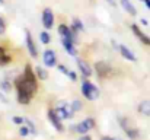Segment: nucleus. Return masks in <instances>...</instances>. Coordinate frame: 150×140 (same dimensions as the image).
<instances>
[{
  "instance_id": "f257e3e1",
  "label": "nucleus",
  "mask_w": 150,
  "mask_h": 140,
  "mask_svg": "<svg viewBox=\"0 0 150 140\" xmlns=\"http://www.w3.org/2000/svg\"><path fill=\"white\" fill-rule=\"evenodd\" d=\"M15 88L18 92V102L19 104L26 105L31 102L34 93L37 92V88H38V77L35 75V70H32L31 64H26L23 75L15 80Z\"/></svg>"
},
{
  "instance_id": "f03ea898",
  "label": "nucleus",
  "mask_w": 150,
  "mask_h": 140,
  "mask_svg": "<svg viewBox=\"0 0 150 140\" xmlns=\"http://www.w3.org/2000/svg\"><path fill=\"white\" fill-rule=\"evenodd\" d=\"M120 124H121V127H122V130L125 131V134L130 137L131 140H137L140 137V131H139V129L131 123V120L130 118H127V117H120Z\"/></svg>"
},
{
  "instance_id": "7ed1b4c3",
  "label": "nucleus",
  "mask_w": 150,
  "mask_h": 140,
  "mask_svg": "<svg viewBox=\"0 0 150 140\" xmlns=\"http://www.w3.org/2000/svg\"><path fill=\"white\" fill-rule=\"evenodd\" d=\"M82 95L89 99V101H95L99 98V89L89 80H83L82 82Z\"/></svg>"
},
{
  "instance_id": "20e7f679",
  "label": "nucleus",
  "mask_w": 150,
  "mask_h": 140,
  "mask_svg": "<svg viewBox=\"0 0 150 140\" xmlns=\"http://www.w3.org/2000/svg\"><path fill=\"white\" fill-rule=\"evenodd\" d=\"M92 129H95V120L91 118V117L86 118L85 121H82V123H79V124H76V126L71 127V130L76 131V133H79V134H86Z\"/></svg>"
},
{
  "instance_id": "39448f33",
  "label": "nucleus",
  "mask_w": 150,
  "mask_h": 140,
  "mask_svg": "<svg viewBox=\"0 0 150 140\" xmlns=\"http://www.w3.org/2000/svg\"><path fill=\"white\" fill-rule=\"evenodd\" d=\"M58 34H60V37H61V38L70 40V41H73L74 44L77 43L76 32H73V29H71V28H69V26H67V25H64V23H61V25L58 26Z\"/></svg>"
},
{
  "instance_id": "423d86ee",
  "label": "nucleus",
  "mask_w": 150,
  "mask_h": 140,
  "mask_svg": "<svg viewBox=\"0 0 150 140\" xmlns=\"http://www.w3.org/2000/svg\"><path fill=\"white\" fill-rule=\"evenodd\" d=\"M42 25H44L45 29H50L54 25V13L50 7H45L42 10Z\"/></svg>"
},
{
  "instance_id": "0eeeda50",
  "label": "nucleus",
  "mask_w": 150,
  "mask_h": 140,
  "mask_svg": "<svg viewBox=\"0 0 150 140\" xmlns=\"http://www.w3.org/2000/svg\"><path fill=\"white\" fill-rule=\"evenodd\" d=\"M48 120H50V123L54 126V129L57 131H63L64 130L63 129V124H61V118H58V115L55 114L54 109H48Z\"/></svg>"
},
{
  "instance_id": "6e6552de",
  "label": "nucleus",
  "mask_w": 150,
  "mask_h": 140,
  "mask_svg": "<svg viewBox=\"0 0 150 140\" xmlns=\"http://www.w3.org/2000/svg\"><path fill=\"white\" fill-rule=\"evenodd\" d=\"M42 60H44V64H45L47 67H54V66L57 64V57H55V53H54L52 50H45V51H44Z\"/></svg>"
},
{
  "instance_id": "1a4fd4ad",
  "label": "nucleus",
  "mask_w": 150,
  "mask_h": 140,
  "mask_svg": "<svg viewBox=\"0 0 150 140\" xmlns=\"http://www.w3.org/2000/svg\"><path fill=\"white\" fill-rule=\"evenodd\" d=\"M131 31L134 32V35H136V37H137V38H139V40H140V41L144 44V45H149L150 47V37H149V35H146L143 31H140V28H139L136 23H133V25H131Z\"/></svg>"
},
{
  "instance_id": "9d476101",
  "label": "nucleus",
  "mask_w": 150,
  "mask_h": 140,
  "mask_svg": "<svg viewBox=\"0 0 150 140\" xmlns=\"http://www.w3.org/2000/svg\"><path fill=\"white\" fill-rule=\"evenodd\" d=\"M25 35H26V37H25V40H26V48H28L29 54H31L32 57H37V55H38V50H37V45H35V43H34V40H32L31 32L26 31Z\"/></svg>"
},
{
  "instance_id": "9b49d317",
  "label": "nucleus",
  "mask_w": 150,
  "mask_h": 140,
  "mask_svg": "<svg viewBox=\"0 0 150 140\" xmlns=\"http://www.w3.org/2000/svg\"><path fill=\"white\" fill-rule=\"evenodd\" d=\"M77 67H79V70H80V73L83 75V77H91L92 76V67L85 61V60H82V58H77Z\"/></svg>"
},
{
  "instance_id": "f8f14e48",
  "label": "nucleus",
  "mask_w": 150,
  "mask_h": 140,
  "mask_svg": "<svg viewBox=\"0 0 150 140\" xmlns=\"http://www.w3.org/2000/svg\"><path fill=\"white\" fill-rule=\"evenodd\" d=\"M95 69H96V73L99 75L100 77H105V76H108V75L111 73V67H109V64L105 63V61H98V63L95 64Z\"/></svg>"
},
{
  "instance_id": "ddd939ff",
  "label": "nucleus",
  "mask_w": 150,
  "mask_h": 140,
  "mask_svg": "<svg viewBox=\"0 0 150 140\" xmlns=\"http://www.w3.org/2000/svg\"><path fill=\"white\" fill-rule=\"evenodd\" d=\"M118 50H120L121 55H122L125 60H128V61H136V60H137V58H136V55H134V53H133V51H131L128 47L120 44V45H118Z\"/></svg>"
},
{
  "instance_id": "4468645a",
  "label": "nucleus",
  "mask_w": 150,
  "mask_h": 140,
  "mask_svg": "<svg viewBox=\"0 0 150 140\" xmlns=\"http://www.w3.org/2000/svg\"><path fill=\"white\" fill-rule=\"evenodd\" d=\"M61 44L64 47V50L70 54V55H76L77 51H76V47H74V43L70 41V40H66V38H61Z\"/></svg>"
},
{
  "instance_id": "2eb2a0df",
  "label": "nucleus",
  "mask_w": 150,
  "mask_h": 140,
  "mask_svg": "<svg viewBox=\"0 0 150 140\" xmlns=\"http://www.w3.org/2000/svg\"><path fill=\"white\" fill-rule=\"evenodd\" d=\"M120 1H121V6L125 9V12H128L131 16H136V15H137V10H136L134 4H133L130 0H120Z\"/></svg>"
},
{
  "instance_id": "dca6fc26",
  "label": "nucleus",
  "mask_w": 150,
  "mask_h": 140,
  "mask_svg": "<svg viewBox=\"0 0 150 140\" xmlns=\"http://www.w3.org/2000/svg\"><path fill=\"white\" fill-rule=\"evenodd\" d=\"M139 112H142L143 115H147L150 117V101L146 99V101H142L139 104Z\"/></svg>"
},
{
  "instance_id": "f3484780",
  "label": "nucleus",
  "mask_w": 150,
  "mask_h": 140,
  "mask_svg": "<svg viewBox=\"0 0 150 140\" xmlns=\"http://www.w3.org/2000/svg\"><path fill=\"white\" fill-rule=\"evenodd\" d=\"M10 61H12V57L7 54L6 48L0 47V64L4 66V64H7V63H10Z\"/></svg>"
},
{
  "instance_id": "a211bd4d",
  "label": "nucleus",
  "mask_w": 150,
  "mask_h": 140,
  "mask_svg": "<svg viewBox=\"0 0 150 140\" xmlns=\"http://www.w3.org/2000/svg\"><path fill=\"white\" fill-rule=\"evenodd\" d=\"M35 75H37V77H38L40 80H45V79L48 77V72H47L44 67H41V66H37V67H35Z\"/></svg>"
},
{
  "instance_id": "6ab92c4d",
  "label": "nucleus",
  "mask_w": 150,
  "mask_h": 140,
  "mask_svg": "<svg viewBox=\"0 0 150 140\" xmlns=\"http://www.w3.org/2000/svg\"><path fill=\"white\" fill-rule=\"evenodd\" d=\"M70 28H71V29H73V32H76V34L85 29V26H83L82 21H80V19H77V18H74V19H73V25H71Z\"/></svg>"
},
{
  "instance_id": "aec40b11",
  "label": "nucleus",
  "mask_w": 150,
  "mask_h": 140,
  "mask_svg": "<svg viewBox=\"0 0 150 140\" xmlns=\"http://www.w3.org/2000/svg\"><path fill=\"white\" fill-rule=\"evenodd\" d=\"M40 40H41L42 44H50V41H51L50 34H48L47 31H42V32L40 34Z\"/></svg>"
},
{
  "instance_id": "412c9836",
  "label": "nucleus",
  "mask_w": 150,
  "mask_h": 140,
  "mask_svg": "<svg viewBox=\"0 0 150 140\" xmlns=\"http://www.w3.org/2000/svg\"><path fill=\"white\" fill-rule=\"evenodd\" d=\"M54 111H55V114L58 115V118H61V120H63V118L69 120V117H67V112L64 111V108H63V107H57Z\"/></svg>"
},
{
  "instance_id": "4be33fe9",
  "label": "nucleus",
  "mask_w": 150,
  "mask_h": 140,
  "mask_svg": "<svg viewBox=\"0 0 150 140\" xmlns=\"http://www.w3.org/2000/svg\"><path fill=\"white\" fill-rule=\"evenodd\" d=\"M23 123H25V124H26V126L29 127V130H31V133H32V134H37L35 126H34V123H32V121H31L29 118H25V121H23Z\"/></svg>"
},
{
  "instance_id": "5701e85b",
  "label": "nucleus",
  "mask_w": 150,
  "mask_h": 140,
  "mask_svg": "<svg viewBox=\"0 0 150 140\" xmlns=\"http://www.w3.org/2000/svg\"><path fill=\"white\" fill-rule=\"evenodd\" d=\"M71 107H73V109H74V111H80V109H82V101L74 99V101L71 102Z\"/></svg>"
},
{
  "instance_id": "b1692460",
  "label": "nucleus",
  "mask_w": 150,
  "mask_h": 140,
  "mask_svg": "<svg viewBox=\"0 0 150 140\" xmlns=\"http://www.w3.org/2000/svg\"><path fill=\"white\" fill-rule=\"evenodd\" d=\"M29 133H31V130H29V127H28V126H23V127H21V129H19V134H21V136H23V137H25V136H28Z\"/></svg>"
},
{
  "instance_id": "393cba45",
  "label": "nucleus",
  "mask_w": 150,
  "mask_h": 140,
  "mask_svg": "<svg viewBox=\"0 0 150 140\" xmlns=\"http://www.w3.org/2000/svg\"><path fill=\"white\" fill-rule=\"evenodd\" d=\"M0 88H1L4 92H9V91H10V85H9V82H7V80L1 82V83H0Z\"/></svg>"
},
{
  "instance_id": "a878e982",
  "label": "nucleus",
  "mask_w": 150,
  "mask_h": 140,
  "mask_svg": "<svg viewBox=\"0 0 150 140\" xmlns=\"http://www.w3.org/2000/svg\"><path fill=\"white\" fill-rule=\"evenodd\" d=\"M58 72H60V73H63V75H69V72H70V70H69L66 66H63V64H58Z\"/></svg>"
},
{
  "instance_id": "bb28decb",
  "label": "nucleus",
  "mask_w": 150,
  "mask_h": 140,
  "mask_svg": "<svg viewBox=\"0 0 150 140\" xmlns=\"http://www.w3.org/2000/svg\"><path fill=\"white\" fill-rule=\"evenodd\" d=\"M12 121H13L15 124H22V123L25 121V118H23V117H13Z\"/></svg>"
},
{
  "instance_id": "cd10ccee",
  "label": "nucleus",
  "mask_w": 150,
  "mask_h": 140,
  "mask_svg": "<svg viewBox=\"0 0 150 140\" xmlns=\"http://www.w3.org/2000/svg\"><path fill=\"white\" fill-rule=\"evenodd\" d=\"M67 76H69V77H70L73 82H76V80H77V75H76V72H73V70H70Z\"/></svg>"
},
{
  "instance_id": "c85d7f7f",
  "label": "nucleus",
  "mask_w": 150,
  "mask_h": 140,
  "mask_svg": "<svg viewBox=\"0 0 150 140\" xmlns=\"http://www.w3.org/2000/svg\"><path fill=\"white\" fill-rule=\"evenodd\" d=\"M4 31H6V23H4V21L0 18V35L4 34Z\"/></svg>"
},
{
  "instance_id": "c756f323",
  "label": "nucleus",
  "mask_w": 150,
  "mask_h": 140,
  "mask_svg": "<svg viewBox=\"0 0 150 140\" xmlns=\"http://www.w3.org/2000/svg\"><path fill=\"white\" fill-rule=\"evenodd\" d=\"M79 140H92V139H91V137H89L88 134H82V137H80Z\"/></svg>"
},
{
  "instance_id": "7c9ffc66",
  "label": "nucleus",
  "mask_w": 150,
  "mask_h": 140,
  "mask_svg": "<svg viewBox=\"0 0 150 140\" xmlns=\"http://www.w3.org/2000/svg\"><path fill=\"white\" fill-rule=\"evenodd\" d=\"M140 23H143L144 26H147V25H149V22H147V19H143V18L140 19Z\"/></svg>"
},
{
  "instance_id": "2f4dec72",
  "label": "nucleus",
  "mask_w": 150,
  "mask_h": 140,
  "mask_svg": "<svg viewBox=\"0 0 150 140\" xmlns=\"http://www.w3.org/2000/svg\"><path fill=\"white\" fill-rule=\"evenodd\" d=\"M0 101H3V102H7V98H6L4 95H1V93H0Z\"/></svg>"
},
{
  "instance_id": "473e14b6",
  "label": "nucleus",
  "mask_w": 150,
  "mask_h": 140,
  "mask_svg": "<svg viewBox=\"0 0 150 140\" xmlns=\"http://www.w3.org/2000/svg\"><path fill=\"white\" fill-rule=\"evenodd\" d=\"M143 3L146 4V7H147V9H149V10H150V0H144Z\"/></svg>"
},
{
  "instance_id": "72a5a7b5",
  "label": "nucleus",
  "mask_w": 150,
  "mask_h": 140,
  "mask_svg": "<svg viewBox=\"0 0 150 140\" xmlns=\"http://www.w3.org/2000/svg\"><path fill=\"white\" fill-rule=\"evenodd\" d=\"M100 140H112V137H108V136H103Z\"/></svg>"
},
{
  "instance_id": "f704fd0d",
  "label": "nucleus",
  "mask_w": 150,
  "mask_h": 140,
  "mask_svg": "<svg viewBox=\"0 0 150 140\" xmlns=\"http://www.w3.org/2000/svg\"><path fill=\"white\" fill-rule=\"evenodd\" d=\"M108 1H109V3L112 4V6H115V4H117V3H115V0H108Z\"/></svg>"
},
{
  "instance_id": "c9c22d12",
  "label": "nucleus",
  "mask_w": 150,
  "mask_h": 140,
  "mask_svg": "<svg viewBox=\"0 0 150 140\" xmlns=\"http://www.w3.org/2000/svg\"><path fill=\"white\" fill-rule=\"evenodd\" d=\"M112 140H121V139H118V137H112Z\"/></svg>"
},
{
  "instance_id": "e433bc0d",
  "label": "nucleus",
  "mask_w": 150,
  "mask_h": 140,
  "mask_svg": "<svg viewBox=\"0 0 150 140\" xmlns=\"http://www.w3.org/2000/svg\"><path fill=\"white\" fill-rule=\"evenodd\" d=\"M4 3V0H0V4H3Z\"/></svg>"
},
{
  "instance_id": "4c0bfd02",
  "label": "nucleus",
  "mask_w": 150,
  "mask_h": 140,
  "mask_svg": "<svg viewBox=\"0 0 150 140\" xmlns=\"http://www.w3.org/2000/svg\"><path fill=\"white\" fill-rule=\"evenodd\" d=\"M142 1H144V0H142Z\"/></svg>"
}]
</instances>
